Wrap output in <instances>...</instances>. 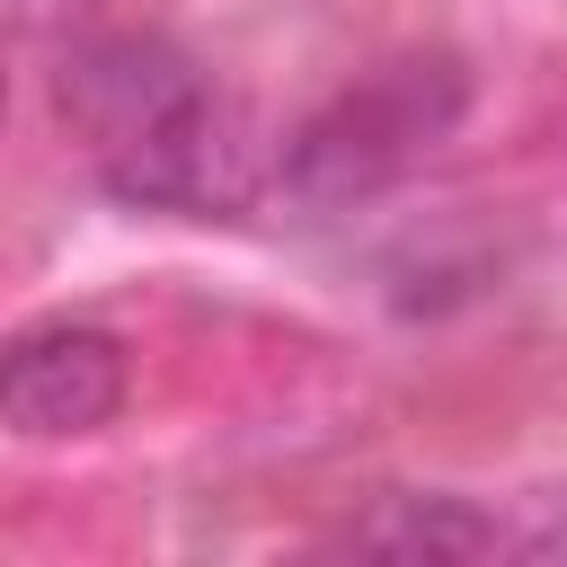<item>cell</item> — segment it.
<instances>
[{"label": "cell", "mask_w": 567, "mask_h": 567, "mask_svg": "<svg viewBox=\"0 0 567 567\" xmlns=\"http://www.w3.org/2000/svg\"><path fill=\"white\" fill-rule=\"evenodd\" d=\"M505 549H514V558H567V505L549 496V505H540V523L505 532Z\"/></svg>", "instance_id": "6"}, {"label": "cell", "mask_w": 567, "mask_h": 567, "mask_svg": "<svg viewBox=\"0 0 567 567\" xmlns=\"http://www.w3.org/2000/svg\"><path fill=\"white\" fill-rule=\"evenodd\" d=\"M461 115H470V71L452 53H399V62L363 71L354 89H337L284 142L275 177L301 213H354V204L390 195Z\"/></svg>", "instance_id": "2"}, {"label": "cell", "mask_w": 567, "mask_h": 567, "mask_svg": "<svg viewBox=\"0 0 567 567\" xmlns=\"http://www.w3.org/2000/svg\"><path fill=\"white\" fill-rule=\"evenodd\" d=\"M505 532H514V523L478 514L470 496H434V487L416 496V487H399V496H381V505H363V514L346 523V549H363V558H408V567H461V558H496Z\"/></svg>", "instance_id": "4"}, {"label": "cell", "mask_w": 567, "mask_h": 567, "mask_svg": "<svg viewBox=\"0 0 567 567\" xmlns=\"http://www.w3.org/2000/svg\"><path fill=\"white\" fill-rule=\"evenodd\" d=\"M97 18H106V0H9L18 35H89Z\"/></svg>", "instance_id": "5"}, {"label": "cell", "mask_w": 567, "mask_h": 567, "mask_svg": "<svg viewBox=\"0 0 567 567\" xmlns=\"http://www.w3.org/2000/svg\"><path fill=\"white\" fill-rule=\"evenodd\" d=\"M124 337L97 328V319H44L9 346L0 363V416L18 443H71V434H97L115 408H124Z\"/></svg>", "instance_id": "3"}, {"label": "cell", "mask_w": 567, "mask_h": 567, "mask_svg": "<svg viewBox=\"0 0 567 567\" xmlns=\"http://www.w3.org/2000/svg\"><path fill=\"white\" fill-rule=\"evenodd\" d=\"M53 115L89 151L97 186L142 213H230L257 186L248 115L168 35H71Z\"/></svg>", "instance_id": "1"}]
</instances>
